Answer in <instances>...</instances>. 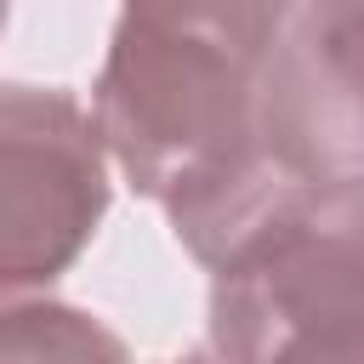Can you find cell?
<instances>
[{"mask_svg": "<svg viewBox=\"0 0 364 364\" xmlns=\"http://www.w3.org/2000/svg\"><path fill=\"white\" fill-rule=\"evenodd\" d=\"M0 364H119V353L74 313H11L0 318Z\"/></svg>", "mask_w": 364, "mask_h": 364, "instance_id": "1", "label": "cell"}]
</instances>
